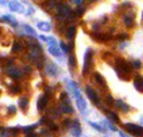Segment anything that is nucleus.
<instances>
[{"label": "nucleus", "mask_w": 143, "mask_h": 137, "mask_svg": "<svg viewBox=\"0 0 143 137\" xmlns=\"http://www.w3.org/2000/svg\"><path fill=\"white\" fill-rule=\"evenodd\" d=\"M10 92H11V93H19V92H20V87L19 86H13L11 88H10Z\"/></svg>", "instance_id": "obj_22"}, {"label": "nucleus", "mask_w": 143, "mask_h": 137, "mask_svg": "<svg viewBox=\"0 0 143 137\" xmlns=\"http://www.w3.org/2000/svg\"><path fill=\"white\" fill-rule=\"evenodd\" d=\"M115 69H117V72L119 73V76H122V74H129V72H131V65L126 60L118 59L117 63H115Z\"/></svg>", "instance_id": "obj_1"}, {"label": "nucleus", "mask_w": 143, "mask_h": 137, "mask_svg": "<svg viewBox=\"0 0 143 137\" xmlns=\"http://www.w3.org/2000/svg\"><path fill=\"white\" fill-rule=\"evenodd\" d=\"M47 103H48V97L47 96H42L39 98V101H38V109L39 111H43L45 108V106H47Z\"/></svg>", "instance_id": "obj_7"}, {"label": "nucleus", "mask_w": 143, "mask_h": 137, "mask_svg": "<svg viewBox=\"0 0 143 137\" xmlns=\"http://www.w3.org/2000/svg\"><path fill=\"white\" fill-rule=\"evenodd\" d=\"M25 30H27L28 33H30V34H34V32H33V29H31V28H29V27H27V25H25Z\"/></svg>", "instance_id": "obj_30"}, {"label": "nucleus", "mask_w": 143, "mask_h": 137, "mask_svg": "<svg viewBox=\"0 0 143 137\" xmlns=\"http://www.w3.org/2000/svg\"><path fill=\"white\" fill-rule=\"evenodd\" d=\"M92 57H93V52L89 51L86 53V57H84V68H83V74L86 76V73L88 72L89 67H90V60H92Z\"/></svg>", "instance_id": "obj_3"}, {"label": "nucleus", "mask_w": 143, "mask_h": 137, "mask_svg": "<svg viewBox=\"0 0 143 137\" xmlns=\"http://www.w3.org/2000/svg\"><path fill=\"white\" fill-rule=\"evenodd\" d=\"M84 10L83 9H78V15H82V13H83Z\"/></svg>", "instance_id": "obj_33"}, {"label": "nucleus", "mask_w": 143, "mask_h": 137, "mask_svg": "<svg viewBox=\"0 0 143 137\" xmlns=\"http://www.w3.org/2000/svg\"><path fill=\"white\" fill-rule=\"evenodd\" d=\"M87 93H88V97L92 99V102H94V103H99V98H98V96L95 93V91H93L90 87H87Z\"/></svg>", "instance_id": "obj_6"}, {"label": "nucleus", "mask_w": 143, "mask_h": 137, "mask_svg": "<svg viewBox=\"0 0 143 137\" xmlns=\"http://www.w3.org/2000/svg\"><path fill=\"white\" fill-rule=\"evenodd\" d=\"M62 111L65 112V113H72V112H73V108L69 106V103H68V104H62Z\"/></svg>", "instance_id": "obj_17"}, {"label": "nucleus", "mask_w": 143, "mask_h": 137, "mask_svg": "<svg viewBox=\"0 0 143 137\" xmlns=\"http://www.w3.org/2000/svg\"><path fill=\"white\" fill-rule=\"evenodd\" d=\"M49 51L51 52V53H53V54H54V55H57V57H60V54H59V52H58L57 49H54V48H53V47H51V48H50Z\"/></svg>", "instance_id": "obj_25"}, {"label": "nucleus", "mask_w": 143, "mask_h": 137, "mask_svg": "<svg viewBox=\"0 0 143 137\" xmlns=\"http://www.w3.org/2000/svg\"><path fill=\"white\" fill-rule=\"evenodd\" d=\"M69 63H70V67H72V68L75 65V59H74V57H73V55H70V58H69Z\"/></svg>", "instance_id": "obj_24"}, {"label": "nucleus", "mask_w": 143, "mask_h": 137, "mask_svg": "<svg viewBox=\"0 0 143 137\" xmlns=\"http://www.w3.org/2000/svg\"><path fill=\"white\" fill-rule=\"evenodd\" d=\"M0 137H10V131L6 128H0Z\"/></svg>", "instance_id": "obj_18"}, {"label": "nucleus", "mask_w": 143, "mask_h": 137, "mask_svg": "<svg viewBox=\"0 0 143 137\" xmlns=\"http://www.w3.org/2000/svg\"><path fill=\"white\" fill-rule=\"evenodd\" d=\"M132 22H133V16H124V23L127 25H132Z\"/></svg>", "instance_id": "obj_20"}, {"label": "nucleus", "mask_w": 143, "mask_h": 137, "mask_svg": "<svg viewBox=\"0 0 143 137\" xmlns=\"http://www.w3.org/2000/svg\"><path fill=\"white\" fill-rule=\"evenodd\" d=\"M134 88L138 92L143 93V77H141L139 74H137L134 78Z\"/></svg>", "instance_id": "obj_5"}, {"label": "nucleus", "mask_w": 143, "mask_h": 137, "mask_svg": "<svg viewBox=\"0 0 143 137\" xmlns=\"http://www.w3.org/2000/svg\"><path fill=\"white\" fill-rule=\"evenodd\" d=\"M47 72L49 73L50 76H57V69L54 68V65L49 63V64L47 65Z\"/></svg>", "instance_id": "obj_12"}, {"label": "nucleus", "mask_w": 143, "mask_h": 137, "mask_svg": "<svg viewBox=\"0 0 143 137\" xmlns=\"http://www.w3.org/2000/svg\"><path fill=\"white\" fill-rule=\"evenodd\" d=\"M89 124H90V126H92V127H94V128H97V130H98V131H103V128H102V127H99V126H98V124H95V123L90 122V123H89Z\"/></svg>", "instance_id": "obj_26"}, {"label": "nucleus", "mask_w": 143, "mask_h": 137, "mask_svg": "<svg viewBox=\"0 0 143 137\" xmlns=\"http://www.w3.org/2000/svg\"><path fill=\"white\" fill-rule=\"evenodd\" d=\"M114 106H117V107H119V108L122 109V111H129V107L127 106V103H124L123 101H121V99H118V101L114 102Z\"/></svg>", "instance_id": "obj_9"}, {"label": "nucleus", "mask_w": 143, "mask_h": 137, "mask_svg": "<svg viewBox=\"0 0 143 137\" xmlns=\"http://www.w3.org/2000/svg\"><path fill=\"white\" fill-rule=\"evenodd\" d=\"M6 73L11 78H14V79H19V78L22 77V72H20L18 68H15V67H9L6 69Z\"/></svg>", "instance_id": "obj_4"}, {"label": "nucleus", "mask_w": 143, "mask_h": 137, "mask_svg": "<svg viewBox=\"0 0 143 137\" xmlns=\"http://www.w3.org/2000/svg\"><path fill=\"white\" fill-rule=\"evenodd\" d=\"M19 106H20V108H22L23 111H27V109H28V106H29V99L25 98V97H22V98L19 99Z\"/></svg>", "instance_id": "obj_8"}, {"label": "nucleus", "mask_w": 143, "mask_h": 137, "mask_svg": "<svg viewBox=\"0 0 143 137\" xmlns=\"http://www.w3.org/2000/svg\"><path fill=\"white\" fill-rule=\"evenodd\" d=\"M27 137H38L35 135V133H28V135H27Z\"/></svg>", "instance_id": "obj_31"}, {"label": "nucleus", "mask_w": 143, "mask_h": 137, "mask_svg": "<svg viewBox=\"0 0 143 137\" xmlns=\"http://www.w3.org/2000/svg\"><path fill=\"white\" fill-rule=\"evenodd\" d=\"M9 7H10V9H11L13 11H22L23 10L22 7H20V4L16 3V1H11V3L9 4Z\"/></svg>", "instance_id": "obj_10"}, {"label": "nucleus", "mask_w": 143, "mask_h": 137, "mask_svg": "<svg viewBox=\"0 0 143 137\" xmlns=\"http://www.w3.org/2000/svg\"><path fill=\"white\" fill-rule=\"evenodd\" d=\"M106 101H107V103H108V106H110V107H113L114 106V99H113V97L112 96H107L106 97Z\"/></svg>", "instance_id": "obj_19"}, {"label": "nucleus", "mask_w": 143, "mask_h": 137, "mask_svg": "<svg viewBox=\"0 0 143 137\" xmlns=\"http://www.w3.org/2000/svg\"><path fill=\"white\" fill-rule=\"evenodd\" d=\"M15 111H16V109H15L14 106H10V107H9V113H15Z\"/></svg>", "instance_id": "obj_29"}, {"label": "nucleus", "mask_w": 143, "mask_h": 137, "mask_svg": "<svg viewBox=\"0 0 143 137\" xmlns=\"http://www.w3.org/2000/svg\"><path fill=\"white\" fill-rule=\"evenodd\" d=\"M124 128L131 132L132 135H134V136H142L143 135V128L142 127H139V126H137V124H133V123H127V124H124Z\"/></svg>", "instance_id": "obj_2"}, {"label": "nucleus", "mask_w": 143, "mask_h": 137, "mask_svg": "<svg viewBox=\"0 0 143 137\" xmlns=\"http://www.w3.org/2000/svg\"><path fill=\"white\" fill-rule=\"evenodd\" d=\"M67 38H69V39H72L73 36L75 35V27H69V28L67 29Z\"/></svg>", "instance_id": "obj_11"}, {"label": "nucleus", "mask_w": 143, "mask_h": 137, "mask_svg": "<svg viewBox=\"0 0 143 137\" xmlns=\"http://www.w3.org/2000/svg\"><path fill=\"white\" fill-rule=\"evenodd\" d=\"M132 65H133V68H137V69H139V68L142 67V64H141L139 60H134V62L132 63Z\"/></svg>", "instance_id": "obj_23"}, {"label": "nucleus", "mask_w": 143, "mask_h": 137, "mask_svg": "<svg viewBox=\"0 0 143 137\" xmlns=\"http://www.w3.org/2000/svg\"><path fill=\"white\" fill-rule=\"evenodd\" d=\"M39 28L45 29V30H49V27H48V25H44V23H40V24H39Z\"/></svg>", "instance_id": "obj_27"}, {"label": "nucleus", "mask_w": 143, "mask_h": 137, "mask_svg": "<svg viewBox=\"0 0 143 137\" xmlns=\"http://www.w3.org/2000/svg\"><path fill=\"white\" fill-rule=\"evenodd\" d=\"M108 117H109V118H110L113 122H117V123L119 122V117L115 115L114 112H108Z\"/></svg>", "instance_id": "obj_15"}, {"label": "nucleus", "mask_w": 143, "mask_h": 137, "mask_svg": "<svg viewBox=\"0 0 143 137\" xmlns=\"http://www.w3.org/2000/svg\"><path fill=\"white\" fill-rule=\"evenodd\" d=\"M6 1H8V0H0V4H5Z\"/></svg>", "instance_id": "obj_34"}, {"label": "nucleus", "mask_w": 143, "mask_h": 137, "mask_svg": "<svg viewBox=\"0 0 143 137\" xmlns=\"http://www.w3.org/2000/svg\"><path fill=\"white\" fill-rule=\"evenodd\" d=\"M36 127V124H31V126H29V127H24V132L25 133H29V132H31V131L34 130Z\"/></svg>", "instance_id": "obj_21"}, {"label": "nucleus", "mask_w": 143, "mask_h": 137, "mask_svg": "<svg viewBox=\"0 0 143 137\" xmlns=\"http://www.w3.org/2000/svg\"><path fill=\"white\" fill-rule=\"evenodd\" d=\"M94 78H95V80L99 83L100 86H106V82H104V79H103V77L100 76L99 73H94Z\"/></svg>", "instance_id": "obj_14"}, {"label": "nucleus", "mask_w": 143, "mask_h": 137, "mask_svg": "<svg viewBox=\"0 0 143 137\" xmlns=\"http://www.w3.org/2000/svg\"><path fill=\"white\" fill-rule=\"evenodd\" d=\"M60 45H62V49H63V51H64L65 53H68V52H69V49H68V47H67V45H65L64 43H60Z\"/></svg>", "instance_id": "obj_28"}, {"label": "nucleus", "mask_w": 143, "mask_h": 137, "mask_svg": "<svg viewBox=\"0 0 143 137\" xmlns=\"http://www.w3.org/2000/svg\"><path fill=\"white\" fill-rule=\"evenodd\" d=\"M124 38H127V34H124V33H123V34L119 36V39H124Z\"/></svg>", "instance_id": "obj_32"}, {"label": "nucleus", "mask_w": 143, "mask_h": 137, "mask_svg": "<svg viewBox=\"0 0 143 137\" xmlns=\"http://www.w3.org/2000/svg\"><path fill=\"white\" fill-rule=\"evenodd\" d=\"M77 103H78V108L83 112V111L86 109V102L83 101L82 97H78V98H77Z\"/></svg>", "instance_id": "obj_13"}, {"label": "nucleus", "mask_w": 143, "mask_h": 137, "mask_svg": "<svg viewBox=\"0 0 143 137\" xmlns=\"http://www.w3.org/2000/svg\"><path fill=\"white\" fill-rule=\"evenodd\" d=\"M22 49H23V45H22V43H19V42H15L14 43V45H13V52H22Z\"/></svg>", "instance_id": "obj_16"}]
</instances>
